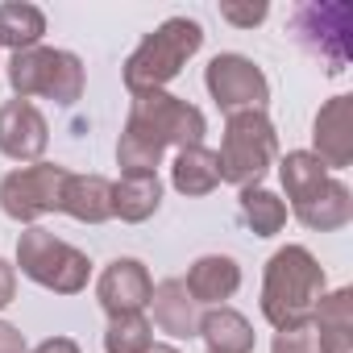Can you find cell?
<instances>
[{"label": "cell", "instance_id": "obj_1", "mask_svg": "<svg viewBox=\"0 0 353 353\" xmlns=\"http://www.w3.org/2000/svg\"><path fill=\"white\" fill-rule=\"evenodd\" d=\"M324 295V266L303 245H283L262 274V316L274 332L307 328Z\"/></svg>", "mask_w": 353, "mask_h": 353}, {"label": "cell", "instance_id": "obj_2", "mask_svg": "<svg viewBox=\"0 0 353 353\" xmlns=\"http://www.w3.org/2000/svg\"><path fill=\"white\" fill-rule=\"evenodd\" d=\"M204 46V30L192 17H170L154 34L141 38V46L125 59V88L133 96L141 92H162L174 75L183 71V63Z\"/></svg>", "mask_w": 353, "mask_h": 353}, {"label": "cell", "instance_id": "obj_3", "mask_svg": "<svg viewBox=\"0 0 353 353\" xmlns=\"http://www.w3.org/2000/svg\"><path fill=\"white\" fill-rule=\"evenodd\" d=\"M279 154V137L266 112H229L225 121V141L216 150L221 158V183L233 188H258V179L270 170Z\"/></svg>", "mask_w": 353, "mask_h": 353}, {"label": "cell", "instance_id": "obj_4", "mask_svg": "<svg viewBox=\"0 0 353 353\" xmlns=\"http://www.w3.org/2000/svg\"><path fill=\"white\" fill-rule=\"evenodd\" d=\"M17 266L26 279H34L38 287H46L54 295H79L92 274V262L83 250L67 245L63 237H54L50 229H38V225H30L17 237Z\"/></svg>", "mask_w": 353, "mask_h": 353}, {"label": "cell", "instance_id": "obj_5", "mask_svg": "<svg viewBox=\"0 0 353 353\" xmlns=\"http://www.w3.org/2000/svg\"><path fill=\"white\" fill-rule=\"evenodd\" d=\"M9 83L17 92V100H34L46 96L63 108H71L83 96V63L71 50H54V46H34L13 54L9 63Z\"/></svg>", "mask_w": 353, "mask_h": 353}, {"label": "cell", "instance_id": "obj_6", "mask_svg": "<svg viewBox=\"0 0 353 353\" xmlns=\"http://www.w3.org/2000/svg\"><path fill=\"white\" fill-rule=\"evenodd\" d=\"M67 166L54 162H34L21 170H9L0 179V208L17 225H34L46 212H63V183H67Z\"/></svg>", "mask_w": 353, "mask_h": 353}, {"label": "cell", "instance_id": "obj_7", "mask_svg": "<svg viewBox=\"0 0 353 353\" xmlns=\"http://www.w3.org/2000/svg\"><path fill=\"white\" fill-rule=\"evenodd\" d=\"M129 125L154 133L162 145H204V133H208V121L196 104L170 96V92H141L133 96L129 104Z\"/></svg>", "mask_w": 353, "mask_h": 353}, {"label": "cell", "instance_id": "obj_8", "mask_svg": "<svg viewBox=\"0 0 353 353\" xmlns=\"http://www.w3.org/2000/svg\"><path fill=\"white\" fill-rule=\"evenodd\" d=\"M204 83L212 92V100L221 104V112H266L270 100V83L262 75V67L245 54H216L204 71Z\"/></svg>", "mask_w": 353, "mask_h": 353}, {"label": "cell", "instance_id": "obj_9", "mask_svg": "<svg viewBox=\"0 0 353 353\" xmlns=\"http://www.w3.org/2000/svg\"><path fill=\"white\" fill-rule=\"evenodd\" d=\"M299 38L328 59V71H345L349 63V34H353V9L349 5H307L295 17Z\"/></svg>", "mask_w": 353, "mask_h": 353}, {"label": "cell", "instance_id": "obj_10", "mask_svg": "<svg viewBox=\"0 0 353 353\" xmlns=\"http://www.w3.org/2000/svg\"><path fill=\"white\" fill-rule=\"evenodd\" d=\"M150 295H154V279L137 258L108 262L100 283H96V299L112 320L117 316H141V307H150Z\"/></svg>", "mask_w": 353, "mask_h": 353}, {"label": "cell", "instance_id": "obj_11", "mask_svg": "<svg viewBox=\"0 0 353 353\" xmlns=\"http://www.w3.org/2000/svg\"><path fill=\"white\" fill-rule=\"evenodd\" d=\"M50 145V125L38 104L9 100L0 104V154L13 162H38Z\"/></svg>", "mask_w": 353, "mask_h": 353}, {"label": "cell", "instance_id": "obj_12", "mask_svg": "<svg viewBox=\"0 0 353 353\" xmlns=\"http://www.w3.org/2000/svg\"><path fill=\"white\" fill-rule=\"evenodd\" d=\"M312 141H316V158L328 170H345L353 162V96H332L312 125Z\"/></svg>", "mask_w": 353, "mask_h": 353}, {"label": "cell", "instance_id": "obj_13", "mask_svg": "<svg viewBox=\"0 0 353 353\" xmlns=\"http://www.w3.org/2000/svg\"><path fill=\"white\" fill-rule=\"evenodd\" d=\"M312 336L320 353H353V291L349 287L320 295L312 312Z\"/></svg>", "mask_w": 353, "mask_h": 353}, {"label": "cell", "instance_id": "obj_14", "mask_svg": "<svg viewBox=\"0 0 353 353\" xmlns=\"http://www.w3.org/2000/svg\"><path fill=\"white\" fill-rule=\"evenodd\" d=\"M150 307H154V324L179 341H192L200 332V303L188 295L183 279H162L150 295Z\"/></svg>", "mask_w": 353, "mask_h": 353}, {"label": "cell", "instance_id": "obj_15", "mask_svg": "<svg viewBox=\"0 0 353 353\" xmlns=\"http://www.w3.org/2000/svg\"><path fill=\"white\" fill-rule=\"evenodd\" d=\"M183 287L196 303H221L225 307V299H233L241 287V266L229 254H204L200 262H192Z\"/></svg>", "mask_w": 353, "mask_h": 353}, {"label": "cell", "instance_id": "obj_16", "mask_svg": "<svg viewBox=\"0 0 353 353\" xmlns=\"http://www.w3.org/2000/svg\"><path fill=\"white\" fill-rule=\"evenodd\" d=\"M170 183L179 196H212L221 188V158L208 145H188L170 162Z\"/></svg>", "mask_w": 353, "mask_h": 353}, {"label": "cell", "instance_id": "obj_17", "mask_svg": "<svg viewBox=\"0 0 353 353\" xmlns=\"http://www.w3.org/2000/svg\"><path fill=\"white\" fill-rule=\"evenodd\" d=\"M63 212L83 221V225H104L112 216V183L104 174H67Z\"/></svg>", "mask_w": 353, "mask_h": 353}, {"label": "cell", "instance_id": "obj_18", "mask_svg": "<svg viewBox=\"0 0 353 353\" xmlns=\"http://www.w3.org/2000/svg\"><path fill=\"white\" fill-rule=\"evenodd\" d=\"M295 216L312 229V233H332V229H345L353 221V192L336 179H328L307 204L295 208Z\"/></svg>", "mask_w": 353, "mask_h": 353}, {"label": "cell", "instance_id": "obj_19", "mask_svg": "<svg viewBox=\"0 0 353 353\" xmlns=\"http://www.w3.org/2000/svg\"><path fill=\"white\" fill-rule=\"evenodd\" d=\"M208 341V353H254V324L233 307H212L200 316V332Z\"/></svg>", "mask_w": 353, "mask_h": 353}, {"label": "cell", "instance_id": "obj_20", "mask_svg": "<svg viewBox=\"0 0 353 353\" xmlns=\"http://www.w3.org/2000/svg\"><path fill=\"white\" fill-rule=\"evenodd\" d=\"M158 204H162L158 174H121V183H112V216H121L125 225L150 221Z\"/></svg>", "mask_w": 353, "mask_h": 353}, {"label": "cell", "instance_id": "obj_21", "mask_svg": "<svg viewBox=\"0 0 353 353\" xmlns=\"http://www.w3.org/2000/svg\"><path fill=\"white\" fill-rule=\"evenodd\" d=\"M46 34V13L26 0H5L0 5V46H9L13 54L34 50Z\"/></svg>", "mask_w": 353, "mask_h": 353}, {"label": "cell", "instance_id": "obj_22", "mask_svg": "<svg viewBox=\"0 0 353 353\" xmlns=\"http://www.w3.org/2000/svg\"><path fill=\"white\" fill-rule=\"evenodd\" d=\"M279 174H283V188H287V196H291L295 208L307 204V200L328 183V166H324L312 150H291V154L283 158Z\"/></svg>", "mask_w": 353, "mask_h": 353}, {"label": "cell", "instance_id": "obj_23", "mask_svg": "<svg viewBox=\"0 0 353 353\" xmlns=\"http://www.w3.org/2000/svg\"><path fill=\"white\" fill-rule=\"evenodd\" d=\"M162 150L166 145L154 133H145V129H137V125L125 121V133L117 141V162H121L125 174H154L158 162H162Z\"/></svg>", "mask_w": 353, "mask_h": 353}, {"label": "cell", "instance_id": "obj_24", "mask_svg": "<svg viewBox=\"0 0 353 353\" xmlns=\"http://www.w3.org/2000/svg\"><path fill=\"white\" fill-rule=\"evenodd\" d=\"M241 216L258 237H274L287 225V204L266 188H241Z\"/></svg>", "mask_w": 353, "mask_h": 353}, {"label": "cell", "instance_id": "obj_25", "mask_svg": "<svg viewBox=\"0 0 353 353\" xmlns=\"http://www.w3.org/2000/svg\"><path fill=\"white\" fill-rule=\"evenodd\" d=\"M154 345V324L145 316H117L104 332V353H145Z\"/></svg>", "mask_w": 353, "mask_h": 353}, {"label": "cell", "instance_id": "obj_26", "mask_svg": "<svg viewBox=\"0 0 353 353\" xmlns=\"http://www.w3.org/2000/svg\"><path fill=\"white\" fill-rule=\"evenodd\" d=\"M266 5H221V17L229 21V26H237V30H254V26H262L266 21Z\"/></svg>", "mask_w": 353, "mask_h": 353}, {"label": "cell", "instance_id": "obj_27", "mask_svg": "<svg viewBox=\"0 0 353 353\" xmlns=\"http://www.w3.org/2000/svg\"><path fill=\"white\" fill-rule=\"evenodd\" d=\"M270 353H320V349H316L312 328H291V332H279L274 336V349Z\"/></svg>", "mask_w": 353, "mask_h": 353}, {"label": "cell", "instance_id": "obj_28", "mask_svg": "<svg viewBox=\"0 0 353 353\" xmlns=\"http://www.w3.org/2000/svg\"><path fill=\"white\" fill-rule=\"evenodd\" d=\"M13 299H17V266H9L0 258V312H5Z\"/></svg>", "mask_w": 353, "mask_h": 353}, {"label": "cell", "instance_id": "obj_29", "mask_svg": "<svg viewBox=\"0 0 353 353\" xmlns=\"http://www.w3.org/2000/svg\"><path fill=\"white\" fill-rule=\"evenodd\" d=\"M0 353H26V336L9 320H0Z\"/></svg>", "mask_w": 353, "mask_h": 353}, {"label": "cell", "instance_id": "obj_30", "mask_svg": "<svg viewBox=\"0 0 353 353\" xmlns=\"http://www.w3.org/2000/svg\"><path fill=\"white\" fill-rule=\"evenodd\" d=\"M30 353H79V345H75L71 336H50V341H42V345L30 349Z\"/></svg>", "mask_w": 353, "mask_h": 353}, {"label": "cell", "instance_id": "obj_31", "mask_svg": "<svg viewBox=\"0 0 353 353\" xmlns=\"http://www.w3.org/2000/svg\"><path fill=\"white\" fill-rule=\"evenodd\" d=\"M145 353H179V349H174V345H150Z\"/></svg>", "mask_w": 353, "mask_h": 353}]
</instances>
